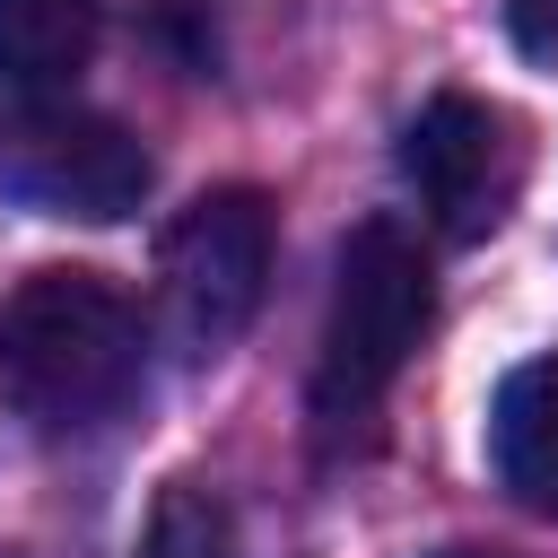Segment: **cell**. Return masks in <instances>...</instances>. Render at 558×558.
Masks as SVG:
<instances>
[{
    "mask_svg": "<svg viewBox=\"0 0 558 558\" xmlns=\"http://www.w3.org/2000/svg\"><path fill=\"white\" fill-rule=\"evenodd\" d=\"M148 384L140 305L78 262H44L0 296V392L44 436H87L122 418Z\"/></svg>",
    "mask_w": 558,
    "mask_h": 558,
    "instance_id": "obj_1",
    "label": "cell"
},
{
    "mask_svg": "<svg viewBox=\"0 0 558 558\" xmlns=\"http://www.w3.org/2000/svg\"><path fill=\"white\" fill-rule=\"evenodd\" d=\"M427 314H436V270H427L418 235L401 218L349 227L340 270H331L323 357H314V418H323V436L375 418V401L392 392V375L427 340Z\"/></svg>",
    "mask_w": 558,
    "mask_h": 558,
    "instance_id": "obj_2",
    "label": "cell"
},
{
    "mask_svg": "<svg viewBox=\"0 0 558 558\" xmlns=\"http://www.w3.org/2000/svg\"><path fill=\"white\" fill-rule=\"evenodd\" d=\"M270 192L262 183H218L183 201L157 235V314L183 357H218L270 288Z\"/></svg>",
    "mask_w": 558,
    "mask_h": 558,
    "instance_id": "obj_3",
    "label": "cell"
},
{
    "mask_svg": "<svg viewBox=\"0 0 558 558\" xmlns=\"http://www.w3.org/2000/svg\"><path fill=\"white\" fill-rule=\"evenodd\" d=\"M157 166L140 148V131H122L96 105L70 96H17L0 113V201L35 209V218H78V227H113L148 201Z\"/></svg>",
    "mask_w": 558,
    "mask_h": 558,
    "instance_id": "obj_4",
    "label": "cell"
},
{
    "mask_svg": "<svg viewBox=\"0 0 558 558\" xmlns=\"http://www.w3.org/2000/svg\"><path fill=\"white\" fill-rule=\"evenodd\" d=\"M401 174H410L418 209H427L453 244H480V235L506 227V209H514V192H523V131H514L506 105L445 87V96H427V105L410 113V131H401Z\"/></svg>",
    "mask_w": 558,
    "mask_h": 558,
    "instance_id": "obj_5",
    "label": "cell"
},
{
    "mask_svg": "<svg viewBox=\"0 0 558 558\" xmlns=\"http://www.w3.org/2000/svg\"><path fill=\"white\" fill-rule=\"evenodd\" d=\"M488 462H497V480L532 514H558V349L523 357L497 384V401H488Z\"/></svg>",
    "mask_w": 558,
    "mask_h": 558,
    "instance_id": "obj_6",
    "label": "cell"
},
{
    "mask_svg": "<svg viewBox=\"0 0 558 558\" xmlns=\"http://www.w3.org/2000/svg\"><path fill=\"white\" fill-rule=\"evenodd\" d=\"M96 0H0V78L17 96H70L96 52Z\"/></svg>",
    "mask_w": 558,
    "mask_h": 558,
    "instance_id": "obj_7",
    "label": "cell"
},
{
    "mask_svg": "<svg viewBox=\"0 0 558 558\" xmlns=\"http://www.w3.org/2000/svg\"><path fill=\"white\" fill-rule=\"evenodd\" d=\"M227 549H235V523H227L218 488L166 480V497H157V514H148V532H140L131 558H227Z\"/></svg>",
    "mask_w": 558,
    "mask_h": 558,
    "instance_id": "obj_8",
    "label": "cell"
},
{
    "mask_svg": "<svg viewBox=\"0 0 558 558\" xmlns=\"http://www.w3.org/2000/svg\"><path fill=\"white\" fill-rule=\"evenodd\" d=\"M506 35L532 61H558V0H506Z\"/></svg>",
    "mask_w": 558,
    "mask_h": 558,
    "instance_id": "obj_9",
    "label": "cell"
},
{
    "mask_svg": "<svg viewBox=\"0 0 558 558\" xmlns=\"http://www.w3.org/2000/svg\"><path fill=\"white\" fill-rule=\"evenodd\" d=\"M427 558H514V549H480V541H453V549H427Z\"/></svg>",
    "mask_w": 558,
    "mask_h": 558,
    "instance_id": "obj_10",
    "label": "cell"
},
{
    "mask_svg": "<svg viewBox=\"0 0 558 558\" xmlns=\"http://www.w3.org/2000/svg\"><path fill=\"white\" fill-rule=\"evenodd\" d=\"M0 558H9V549H0Z\"/></svg>",
    "mask_w": 558,
    "mask_h": 558,
    "instance_id": "obj_11",
    "label": "cell"
}]
</instances>
